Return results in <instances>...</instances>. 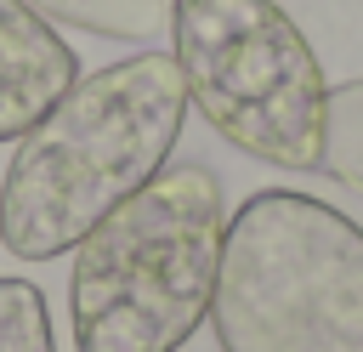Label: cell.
<instances>
[{
  "label": "cell",
  "instance_id": "cell-7",
  "mask_svg": "<svg viewBox=\"0 0 363 352\" xmlns=\"http://www.w3.org/2000/svg\"><path fill=\"white\" fill-rule=\"evenodd\" d=\"M318 170L352 193H363V74L346 85H329L323 102V159Z\"/></svg>",
  "mask_w": 363,
  "mask_h": 352
},
{
  "label": "cell",
  "instance_id": "cell-4",
  "mask_svg": "<svg viewBox=\"0 0 363 352\" xmlns=\"http://www.w3.org/2000/svg\"><path fill=\"white\" fill-rule=\"evenodd\" d=\"M170 62L187 108L238 153L318 170L329 79L278 0H170Z\"/></svg>",
  "mask_w": 363,
  "mask_h": 352
},
{
  "label": "cell",
  "instance_id": "cell-8",
  "mask_svg": "<svg viewBox=\"0 0 363 352\" xmlns=\"http://www.w3.org/2000/svg\"><path fill=\"white\" fill-rule=\"evenodd\" d=\"M0 352H57L45 295L28 278H0Z\"/></svg>",
  "mask_w": 363,
  "mask_h": 352
},
{
  "label": "cell",
  "instance_id": "cell-1",
  "mask_svg": "<svg viewBox=\"0 0 363 352\" xmlns=\"http://www.w3.org/2000/svg\"><path fill=\"white\" fill-rule=\"evenodd\" d=\"M182 125L187 91L170 51H136L74 79L17 136L0 176V244L17 261L74 250L170 165Z\"/></svg>",
  "mask_w": 363,
  "mask_h": 352
},
{
  "label": "cell",
  "instance_id": "cell-2",
  "mask_svg": "<svg viewBox=\"0 0 363 352\" xmlns=\"http://www.w3.org/2000/svg\"><path fill=\"white\" fill-rule=\"evenodd\" d=\"M227 199L210 165H164L102 216L68 267L79 352H176L204 318L221 273Z\"/></svg>",
  "mask_w": 363,
  "mask_h": 352
},
{
  "label": "cell",
  "instance_id": "cell-3",
  "mask_svg": "<svg viewBox=\"0 0 363 352\" xmlns=\"http://www.w3.org/2000/svg\"><path fill=\"white\" fill-rule=\"evenodd\" d=\"M210 324L221 352H363V227L295 187L250 193L227 216Z\"/></svg>",
  "mask_w": 363,
  "mask_h": 352
},
{
  "label": "cell",
  "instance_id": "cell-6",
  "mask_svg": "<svg viewBox=\"0 0 363 352\" xmlns=\"http://www.w3.org/2000/svg\"><path fill=\"white\" fill-rule=\"evenodd\" d=\"M45 23H68L102 40H153L170 23V0H23Z\"/></svg>",
  "mask_w": 363,
  "mask_h": 352
},
{
  "label": "cell",
  "instance_id": "cell-5",
  "mask_svg": "<svg viewBox=\"0 0 363 352\" xmlns=\"http://www.w3.org/2000/svg\"><path fill=\"white\" fill-rule=\"evenodd\" d=\"M74 79L79 57L68 40L23 0H0V142H17Z\"/></svg>",
  "mask_w": 363,
  "mask_h": 352
}]
</instances>
